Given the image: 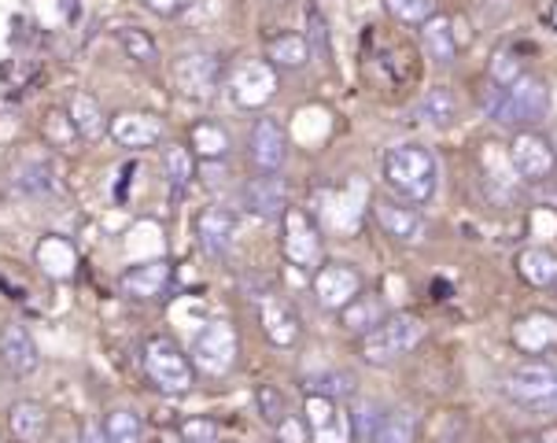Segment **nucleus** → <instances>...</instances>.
<instances>
[{
    "label": "nucleus",
    "mask_w": 557,
    "mask_h": 443,
    "mask_svg": "<svg viewBox=\"0 0 557 443\" xmlns=\"http://www.w3.org/2000/svg\"><path fill=\"white\" fill-rule=\"evenodd\" d=\"M506 395L524 410L557 418V370L546 362H524L506 377Z\"/></svg>",
    "instance_id": "20e7f679"
},
{
    "label": "nucleus",
    "mask_w": 557,
    "mask_h": 443,
    "mask_svg": "<svg viewBox=\"0 0 557 443\" xmlns=\"http://www.w3.org/2000/svg\"><path fill=\"white\" fill-rule=\"evenodd\" d=\"M78 443H108V436H103V429L85 426V429H82V440H78Z\"/></svg>",
    "instance_id": "c03bdc74"
},
{
    "label": "nucleus",
    "mask_w": 557,
    "mask_h": 443,
    "mask_svg": "<svg viewBox=\"0 0 557 443\" xmlns=\"http://www.w3.org/2000/svg\"><path fill=\"white\" fill-rule=\"evenodd\" d=\"M491 82H495V86H513L517 78H521V63H517V56L513 52H495V60H491Z\"/></svg>",
    "instance_id": "f704fd0d"
},
{
    "label": "nucleus",
    "mask_w": 557,
    "mask_h": 443,
    "mask_svg": "<svg viewBox=\"0 0 557 443\" xmlns=\"http://www.w3.org/2000/svg\"><path fill=\"white\" fill-rule=\"evenodd\" d=\"M373 214L376 222H381V230L388 233V237L403 241V244H413L424 237V214L418 204L410 200H395V196H381V200L373 204Z\"/></svg>",
    "instance_id": "1a4fd4ad"
},
{
    "label": "nucleus",
    "mask_w": 557,
    "mask_h": 443,
    "mask_svg": "<svg viewBox=\"0 0 557 443\" xmlns=\"http://www.w3.org/2000/svg\"><path fill=\"white\" fill-rule=\"evenodd\" d=\"M255 399H259V410H262V418H267L270 426H277V421L285 418V407H281V395H277V389H270V384H262Z\"/></svg>",
    "instance_id": "58836bf2"
},
{
    "label": "nucleus",
    "mask_w": 557,
    "mask_h": 443,
    "mask_svg": "<svg viewBox=\"0 0 557 443\" xmlns=\"http://www.w3.org/2000/svg\"><path fill=\"white\" fill-rule=\"evenodd\" d=\"M339 315H344L347 333H358V336H366L370 329H376L384 318H388V315H384L381 296H366V292H358V296L344 310H339Z\"/></svg>",
    "instance_id": "4be33fe9"
},
{
    "label": "nucleus",
    "mask_w": 557,
    "mask_h": 443,
    "mask_svg": "<svg viewBox=\"0 0 557 443\" xmlns=\"http://www.w3.org/2000/svg\"><path fill=\"white\" fill-rule=\"evenodd\" d=\"M71 126H74V134L85 137V140H97L100 134H108V119H103L97 97H89V93H74L71 97Z\"/></svg>",
    "instance_id": "5701e85b"
},
{
    "label": "nucleus",
    "mask_w": 557,
    "mask_h": 443,
    "mask_svg": "<svg viewBox=\"0 0 557 443\" xmlns=\"http://www.w3.org/2000/svg\"><path fill=\"white\" fill-rule=\"evenodd\" d=\"M384 4H388V12L395 19H403V23H413V26L429 23V19L436 15V0H384Z\"/></svg>",
    "instance_id": "473e14b6"
},
{
    "label": "nucleus",
    "mask_w": 557,
    "mask_h": 443,
    "mask_svg": "<svg viewBox=\"0 0 557 443\" xmlns=\"http://www.w3.org/2000/svg\"><path fill=\"white\" fill-rule=\"evenodd\" d=\"M233 233H237V219H233L230 207L214 204L200 214V244L207 256H225L233 244Z\"/></svg>",
    "instance_id": "6ab92c4d"
},
{
    "label": "nucleus",
    "mask_w": 557,
    "mask_h": 443,
    "mask_svg": "<svg viewBox=\"0 0 557 443\" xmlns=\"http://www.w3.org/2000/svg\"><path fill=\"white\" fill-rule=\"evenodd\" d=\"M230 89L240 108H262L277 93V67L270 60H240L237 71H233Z\"/></svg>",
    "instance_id": "6e6552de"
},
{
    "label": "nucleus",
    "mask_w": 557,
    "mask_h": 443,
    "mask_svg": "<svg viewBox=\"0 0 557 443\" xmlns=\"http://www.w3.org/2000/svg\"><path fill=\"white\" fill-rule=\"evenodd\" d=\"M248 152H251V163L259 174H273L285 167L288 159V137L281 130L277 119H259L251 130V140H248Z\"/></svg>",
    "instance_id": "f8f14e48"
},
{
    "label": "nucleus",
    "mask_w": 557,
    "mask_h": 443,
    "mask_svg": "<svg viewBox=\"0 0 557 443\" xmlns=\"http://www.w3.org/2000/svg\"><path fill=\"white\" fill-rule=\"evenodd\" d=\"M550 108V89L535 74H521L513 86H495L487 97V115L498 126H524V122H540Z\"/></svg>",
    "instance_id": "f03ea898"
},
{
    "label": "nucleus",
    "mask_w": 557,
    "mask_h": 443,
    "mask_svg": "<svg viewBox=\"0 0 557 443\" xmlns=\"http://www.w3.org/2000/svg\"><path fill=\"white\" fill-rule=\"evenodd\" d=\"M182 440L185 443H219V426L207 418H188L182 426Z\"/></svg>",
    "instance_id": "4c0bfd02"
},
{
    "label": "nucleus",
    "mask_w": 557,
    "mask_h": 443,
    "mask_svg": "<svg viewBox=\"0 0 557 443\" xmlns=\"http://www.w3.org/2000/svg\"><path fill=\"white\" fill-rule=\"evenodd\" d=\"M45 421H49V414H45L41 403H30V399L15 403L12 414H8V426H12L15 440H23V443L41 440L45 436Z\"/></svg>",
    "instance_id": "393cba45"
},
{
    "label": "nucleus",
    "mask_w": 557,
    "mask_h": 443,
    "mask_svg": "<svg viewBox=\"0 0 557 443\" xmlns=\"http://www.w3.org/2000/svg\"><path fill=\"white\" fill-rule=\"evenodd\" d=\"M259 322H262V333H267L270 344L277 347H292L299 341V318L292 315L288 304H281V299L267 296L259 304Z\"/></svg>",
    "instance_id": "aec40b11"
},
{
    "label": "nucleus",
    "mask_w": 557,
    "mask_h": 443,
    "mask_svg": "<svg viewBox=\"0 0 557 443\" xmlns=\"http://www.w3.org/2000/svg\"><path fill=\"white\" fill-rule=\"evenodd\" d=\"M421 336H424L421 318L388 315L381 325L370 329V333L362 336V358H366V362H373V366L395 362V358H403L406 352H413Z\"/></svg>",
    "instance_id": "7ed1b4c3"
},
{
    "label": "nucleus",
    "mask_w": 557,
    "mask_h": 443,
    "mask_svg": "<svg viewBox=\"0 0 557 443\" xmlns=\"http://www.w3.org/2000/svg\"><path fill=\"white\" fill-rule=\"evenodd\" d=\"M381 174H384V185L410 204H429L432 196H436V185H440L436 156L421 145L388 148L381 159Z\"/></svg>",
    "instance_id": "f257e3e1"
},
{
    "label": "nucleus",
    "mask_w": 557,
    "mask_h": 443,
    "mask_svg": "<svg viewBox=\"0 0 557 443\" xmlns=\"http://www.w3.org/2000/svg\"><path fill=\"white\" fill-rule=\"evenodd\" d=\"M413 429H418V414L410 407H395L381 418L373 443H413Z\"/></svg>",
    "instance_id": "cd10ccee"
},
{
    "label": "nucleus",
    "mask_w": 557,
    "mask_h": 443,
    "mask_svg": "<svg viewBox=\"0 0 557 443\" xmlns=\"http://www.w3.org/2000/svg\"><path fill=\"white\" fill-rule=\"evenodd\" d=\"M517 267H521V278L528 285H554L557 281V256L546 248H528Z\"/></svg>",
    "instance_id": "c85d7f7f"
},
{
    "label": "nucleus",
    "mask_w": 557,
    "mask_h": 443,
    "mask_svg": "<svg viewBox=\"0 0 557 443\" xmlns=\"http://www.w3.org/2000/svg\"><path fill=\"white\" fill-rule=\"evenodd\" d=\"M103 436H108V443H140L145 429H140V418L134 410H111L108 421H103Z\"/></svg>",
    "instance_id": "c756f323"
},
{
    "label": "nucleus",
    "mask_w": 557,
    "mask_h": 443,
    "mask_svg": "<svg viewBox=\"0 0 557 443\" xmlns=\"http://www.w3.org/2000/svg\"><path fill=\"white\" fill-rule=\"evenodd\" d=\"M307 392L329 395V399H339V395H351V381H347L344 373H321V377H310Z\"/></svg>",
    "instance_id": "c9c22d12"
},
{
    "label": "nucleus",
    "mask_w": 557,
    "mask_h": 443,
    "mask_svg": "<svg viewBox=\"0 0 557 443\" xmlns=\"http://www.w3.org/2000/svg\"><path fill=\"white\" fill-rule=\"evenodd\" d=\"M163 163H166V177H170V182H174L177 188L188 185V177H193V159H188L185 148H166Z\"/></svg>",
    "instance_id": "e433bc0d"
},
{
    "label": "nucleus",
    "mask_w": 557,
    "mask_h": 443,
    "mask_svg": "<svg viewBox=\"0 0 557 443\" xmlns=\"http://www.w3.org/2000/svg\"><path fill=\"white\" fill-rule=\"evenodd\" d=\"M381 407L376 403H358L355 407V418H351V429H355V436L362 440V443H373L376 436V426H381Z\"/></svg>",
    "instance_id": "72a5a7b5"
},
{
    "label": "nucleus",
    "mask_w": 557,
    "mask_h": 443,
    "mask_svg": "<svg viewBox=\"0 0 557 443\" xmlns=\"http://www.w3.org/2000/svg\"><path fill=\"white\" fill-rule=\"evenodd\" d=\"M244 207L255 214V219H277V214L288 211V185L277 171L273 174H259L255 182L244 188Z\"/></svg>",
    "instance_id": "2eb2a0df"
},
{
    "label": "nucleus",
    "mask_w": 557,
    "mask_h": 443,
    "mask_svg": "<svg viewBox=\"0 0 557 443\" xmlns=\"http://www.w3.org/2000/svg\"><path fill=\"white\" fill-rule=\"evenodd\" d=\"M237 352L240 344L230 322H207L203 333L193 344V366L203 370L207 377H225L237 366Z\"/></svg>",
    "instance_id": "423d86ee"
},
{
    "label": "nucleus",
    "mask_w": 557,
    "mask_h": 443,
    "mask_svg": "<svg viewBox=\"0 0 557 443\" xmlns=\"http://www.w3.org/2000/svg\"><path fill=\"white\" fill-rule=\"evenodd\" d=\"M307 426L314 443H347L351 440V414H344L336 399L329 395H314L307 399Z\"/></svg>",
    "instance_id": "9d476101"
},
{
    "label": "nucleus",
    "mask_w": 557,
    "mask_h": 443,
    "mask_svg": "<svg viewBox=\"0 0 557 443\" xmlns=\"http://www.w3.org/2000/svg\"><path fill=\"white\" fill-rule=\"evenodd\" d=\"M119 37H122V49L129 52V60H137V63H156L159 60V49H156L152 34L140 30V26H126Z\"/></svg>",
    "instance_id": "2f4dec72"
},
{
    "label": "nucleus",
    "mask_w": 557,
    "mask_h": 443,
    "mask_svg": "<svg viewBox=\"0 0 557 443\" xmlns=\"http://www.w3.org/2000/svg\"><path fill=\"white\" fill-rule=\"evenodd\" d=\"M424 30H421V45H424V52L432 56L436 63H450L455 60V52H458V45H455V34H450V23L443 15H432L429 23H421Z\"/></svg>",
    "instance_id": "a878e982"
},
{
    "label": "nucleus",
    "mask_w": 557,
    "mask_h": 443,
    "mask_svg": "<svg viewBox=\"0 0 557 443\" xmlns=\"http://www.w3.org/2000/svg\"><path fill=\"white\" fill-rule=\"evenodd\" d=\"M418 115L429 122V126H450L458 119V100L450 89H429L418 103Z\"/></svg>",
    "instance_id": "bb28decb"
},
{
    "label": "nucleus",
    "mask_w": 557,
    "mask_h": 443,
    "mask_svg": "<svg viewBox=\"0 0 557 443\" xmlns=\"http://www.w3.org/2000/svg\"><path fill=\"white\" fill-rule=\"evenodd\" d=\"M554 23H557V4H554Z\"/></svg>",
    "instance_id": "a18cd8bd"
},
{
    "label": "nucleus",
    "mask_w": 557,
    "mask_h": 443,
    "mask_svg": "<svg viewBox=\"0 0 557 443\" xmlns=\"http://www.w3.org/2000/svg\"><path fill=\"white\" fill-rule=\"evenodd\" d=\"M267 60L273 63V67H285V71L307 67V60H310L307 37H304V34H281V37H270Z\"/></svg>",
    "instance_id": "b1692460"
},
{
    "label": "nucleus",
    "mask_w": 557,
    "mask_h": 443,
    "mask_svg": "<svg viewBox=\"0 0 557 443\" xmlns=\"http://www.w3.org/2000/svg\"><path fill=\"white\" fill-rule=\"evenodd\" d=\"M174 86L193 100H211L222 86V63L211 52H185L174 63Z\"/></svg>",
    "instance_id": "0eeeda50"
},
{
    "label": "nucleus",
    "mask_w": 557,
    "mask_h": 443,
    "mask_svg": "<svg viewBox=\"0 0 557 443\" xmlns=\"http://www.w3.org/2000/svg\"><path fill=\"white\" fill-rule=\"evenodd\" d=\"M152 12H159V15H174L177 8H182V0H145Z\"/></svg>",
    "instance_id": "79ce46f5"
},
{
    "label": "nucleus",
    "mask_w": 557,
    "mask_h": 443,
    "mask_svg": "<svg viewBox=\"0 0 557 443\" xmlns=\"http://www.w3.org/2000/svg\"><path fill=\"white\" fill-rule=\"evenodd\" d=\"M362 292V278L347 262H325L314 273V296L325 310H344Z\"/></svg>",
    "instance_id": "9b49d317"
},
{
    "label": "nucleus",
    "mask_w": 557,
    "mask_h": 443,
    "mask_svg": "<svg viewBox=\"0 0 557 443\" xmlns=\"http://www.w3.org/2000/svg\"><path fill=\"white\" fill-rule=\"evenodd\" d=\"M521 443H557V429H543V432H532V436H524Z\"/></svg>",
    "instance_id": "37998d69"
},
{
    "label": "nucleus",
    "mask_w": 557,
    "mask_h": 443,
    "mask_svg": "<svg viewBox=\"0 0 557 443\" xmlns=\"http://www.w3.org/2000/svg\"><path fill=\"white\" fill-rule=\"evenodd\" d=\"M325 30H329V26L321 23V15H318V12H310V41H314V49H318V52H329V34H325ZM310 41H307V45H310Z\"/></svg>",
    "instance_id": "a19ab883"
},
{
    "label": "nucleus",
    "mask_w": 557,
    "mask_h": 443,
    "mask_svg": "<svg viewBox=\"0 0 557 443\" xmlns=\"http://www.w3.org/2000/svg\"><path fill=\"white\" fill-rule=\"evenodd\" d=\"M193 145H196V152H200L207 163H211V159L225 156V148H230V137H225V130L214 126V122H200V126L193 130Z\"/></svg>",
    "instance_id": "7c9ffc66"
},
{
    "label": "nucleus",
    "mask_w": 557,
    "mask_h": 443,
    "mask_svg": "<svg viewBox=\"0 0 557 443\" xmlns=\"http://www.w3.org/2000/svg\"><path fill=\"white\" fill-rule=\"evenodd\" d=\"M509 159H513V171L521 174L524 182H543V177H550L557 167L550 140L543 134H517L513 148H509Z\"/></svg>",
    "instance_id": "ddd939ff"
},
{
    "label": "nucleus",
    "mask_w": 557,
    "mask_h": 443,
    "mask_svg": "<svg viewBox=\"0 0 557 443\" xmlns=\"http://www.w3.org/2000/svg\"><path fill=\"white\" fill-rule=\"evenodd\" d=\"M277 436L281 443H307V426L296 418H281L277 421Z\"/></svg>",
    "instance_id": "ea45409f"
},
{
    "label": "nucleus",
    "mask_w": 557,
    "mask_h": 443,
    "mask_svg": "<svg viewBox=\"0 0 557 443\" xmlns=\"http://www.w3.org/2000/svg\"><path fill=\"white\" fill-rule=\"evenodd\" d=\"M285 251L296 267H314L321 256L318 225L310 222V214L299 211V207H288L285 211Z\"/></svg>",
    "instance_id": "4468645a"
},
{
    "label": "nucleus",
    "mask_w": 557,
    "mask_h": 443,
    "mask_svg": "<svg viewBox=\"0 0 557 443\" xmlns=\"http://www.w3.org/2000/svg\"><path fill=\"white\" fill-rule=\"evenodd\" d=\"M145 370L156 389L170 395H182L193 389V362H188V355L170 336H152L145 344Z\"/></svg>",
    "instance_id": "39448f33"
},
{
    "label": "nucleus",
    "mask_w": 557,
    "mask_h": 443,
    "mask_svg": "<svg viewBox=\"0 0 557 443\" xmlns=\"http://www.w3.org/2000/svg\"><path fill=\"white\" fill-rule=\"evenodd\" d=\"M0 358H4V366L18 377L34 373L37 370V344L30 336V329L23 322H8L0 329Z\"/></svg>",
    "instance_id": "dca6fc26"
},
{
    "label": "nucleus",
    "mask_w": 557,
    "mask_h": 443,
    "mask_svg": "<svg viewBox=\"0 0 557 443\" xmlns=\"http://www.w3.org/2000/svg\"><path fill=\"white\" fill-rule=\"evenodd\" d=\"M513 344L521 347V352H532L540 355L546 347L557 344V318L554 315H543V310H535V315H524L521 322L513 325Z\"/></svg>",
    "instance_id": "412c9836"
},
{
    "label": "nucleus",
    "mask_w": 557,
    "mask_h": 443,
    "mask_svg": "<svg viewBox=\"0 0 557 443\" xmlns=\"http://www.w3.org/2000/svg\"><path fill=\"white\" fill-rule=\"evenodd\" d=\"M108 134L119 140L122 148H148L163 137V122L156 115H140V111H122L108 122Z\"/></svg>",
    "instance_id": "f3484780"
},
{
    "label": "nucleus",
    "mask_w": 557,
    "mask_h": 443,
    "mask_svg": "<svg viewBox=\"0 0 557 443\" xmlns=\"http://www.w3.org/2000/svg\"><path fill=\"white\" fill-rule=\"evenodd\" d=\"M122 292H126L129 299H156L163 296V288L170 285V262L156 259V262H137V267H129L126 273L119 278Z\"/></svg>",
    "instance_id": "a211bd4d"
}]
</instances>
